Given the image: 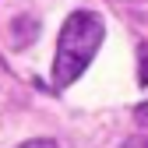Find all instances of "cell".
I'll list each match as a JSON object with an SVG mask.
<instances>
[{"label": "cell", "mask_w": 148, "mask_h": 148, "mask_svg": "<svg viewBox=\"0 0 148 148\" xmlns=\"http://www.w3.org/2000/svg\"><path fill=\"white\" fill-rule=\"evenodd\" d=\"M120 148H148V138H145V134H134V138H127Z\"/></svg>", "instance_id": "277c9868"}, {"label": "cell", "mask_w": 148, "mask_h": 148, "mask_svg": "<svg viewBox=\"0 0 148 148\" xmlns=\"http://www.w3.org/2000/svg\"><path fill=\"white\" fill-rule=\"evenodd\" d=\"M102 18L95 11H74L57 39V60H53V81L57 88H67L81 78V71L92 64L95 49L102 46Z\"/></svg>", "instance_id": "6da1fadb"}, {"label": "cell", "mask_w": 148, "mask_h": 148, "mask_svg": "<svg viewBox=\"0 0 148 148\" xmlns=\"http://www.w3.org/2000/svg\"><path fill=\"white\" fill-rule=\"evenodd\" d=\"M18 148H57V141H49V138H35V141H25V145H18Z\"/></svg>", "instance_id": "3957f363"}, {"label": "cell", "mask_w": 148, "mask_h": 148, "mask_svg": "<svg viewBox=\"0 0 148 148\" xmlns=\"http://www.w3.org/2000/svg\"><path fill=\"white\" fill-rule=\"evenodd\" d=\"M134 120H138L141 127H148V102H141V106L134 109Z\"/></svg>", "instance_id": "5b68a950"}, {"label": "cell", "mask_w": 148, "mask_h": 148, "mask_svg": "<svg viewBox=\"0 0 148 148\" xmlns=\"http://www.w3.org/2000/svg\"><path fill=\"white\" fill-rule=\"evenodd\" d=\"M138 81L148 85V46H141V57H138Z\"/></svg>", "instance_id": "7a4b0ae2"}]
</instances>
